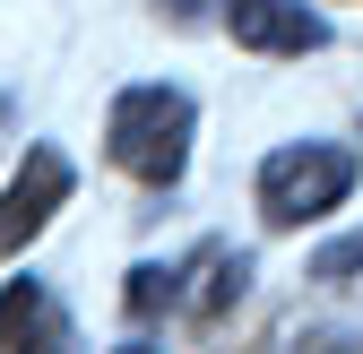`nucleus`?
<instances>
[{"mask_svg":"<svg viewBox=\"0 0 363 354\" xmlns=\"http://www.w3.org/2000/svg\"><path fill=\"white\" fill-rule=\"evenodd\" d=\"M0 346H69V312L52 302L43 277H18L0 294Z\"/></svg>","mask_w":363,"mask_h":354,"instance_id":"nucleus-5","label":"nucleus"},{"mask_svg":"<svg viewBox=\"0 0 363 354\" xmlns=\"http://www.w3.org/2000/svg\"><path fill=\"white\" fill-rule=\"evenodd\" d=\"M225 35L242 52H268V61H303L329 43V18L303 9V0H225Z\"/></svg>","mask_w":363,"mask_h":354,"instance_id":"nucleus-4","label":"nucleus"},{"mask_svg":"<svg viewBox=\"0 0 363 354\" xmlns=\"http://www.w3.org/2000/svg\"><path fill=\"white\" fill-rule=\"evenodd\" d=\"M164 18H199V0H164Z\"/></svg>","mask_w":363,"mask_h":354,"instance_id":"nucleus-9","label":"nucleus"},{"mask_svg":"<svg viewBox=\"0 0 363 354\" xmlns=\"http://www.w3.org/2000/svg\"><path fill=\"white\" fill-rule=\"evenodd\" d=\"M346 190H354V156L346 147H320V139H294V147H277V156L259 164V216L277 234L337 216Z\"/></svg>","mask_w":363,"mask_h":354,"instance_id":"nucleus-2","label":"nucleus"},{"mask_svg":"<svg viewBox=\"0 0 363 354\" xmlns=\"http://www.w3.org/2000/svg\"><path fill=\"white\" fill-rule=\"evenodd\" d=\"M0 121H9V104H0Z\"/></svg>","mask_w":363,"mask_h":354,"instance_id":"nucleus-10","label":"nucleus"},{"mask_svg":"<svg viewBox=\"0 0 363 354\" xmlns=\"http://www.w3.org/2000/svg\"><path fill=\"white\" fill-rule=\"evenodd\" d=\"M104 156L156 190L182 182V164H191V96L182 86H121L104 113Z\"/></svg>","mask_w":363,"mask_h":354,"instance_id":"nucleus-1","label":"nucleus"},{"mask_svg":"<svg viewBox=\"0 0 363 354\" xmlns=\"http://www.w3.org/2000/svg\"><path fill=\"white\" fill-rule=\"evenodd\" d=\"M191 268H156V259H139L130 268V285H121V302H130V320H156V312H182L191 302V285H182Z\"/></svg>","mask_w":363,"mask_h":354,"instance_id":"nucleus-7","label":"nucleus"},{"mask_svg":"<svg viewBox=\"0 0 363 354\" xmlns=\"http://www.w3.org/2000/svg\"><path fill=\"white\" fill-rule=\"evenodd\" d=\"M69 182H78V173H69L61 147H26V164L9 173V190H0V259H18V251L69 207Z\"/></svg>","mask_w":363,"mask_h":354,"instance_id":"nucleus-3","label":"nucleus"},{"mask_svg":"<svg viewBox=\"0 0 363 354\" xmlns=\"http://www.w3.org/2000/svg\"><path fill=\"white\" fill-rule=\"evenodd\" d=\"M191 268H199V294H191V320H225V312L242 302V285H251V251H225V242H208V251L191 259Z\"/></svg>","mask_w":363,"mask_h":354,"instance_id":"nucleus-6","label":"nucleus"},{"mask_svg":"<svg viewBox=\"0 0 363 354\" xmlns=\"http://www.w3.org/2000/svg\"><path fill=\"white\" fill-rule=\"evenodd\" d=\"M311 277H320V285H346V277H363V234H346V242H329L320 259H311Z\"/></svg>","mask_w":363,"mask_h":354,"instance_id":"nucleus-8","label":"nucleus"}]
</instances>
